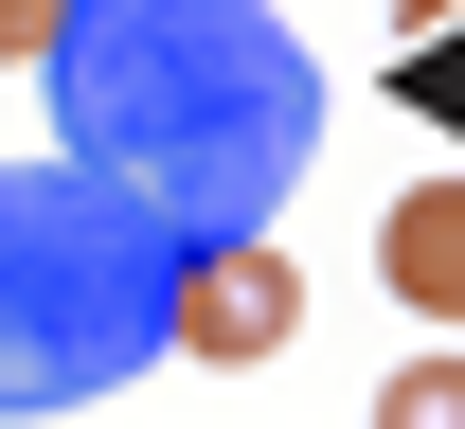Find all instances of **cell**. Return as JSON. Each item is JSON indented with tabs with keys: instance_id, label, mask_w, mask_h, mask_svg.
I'll list each match as a JSON object with an SVG mask.
<instances>
[{
	"instance_id": "2",
	"label": "cell",
	"mask_w": 465,
	"mask_h": 429,
	"mask_svg": "<svg viewBox=\"0 0 465 429\" xmlns=\"http://www.w3.org/2000/svg\"><path fill=\"white\" fill-rule=\"evenodd\" d=\"M179 268L197 250L90 161H0V412H90L179 358Z\"/></svg>"
},
{
	"instance_id": "5",
	"label": "cell",
	"mask_w": 465,
	"mask_h": 429,
	"mask_svg": "<svg viewBox=\"0 0 465 429\" xmlns=\"http://www.w3.org/2000/svg\"><path fill=\"white\" fill-rule=\"evenodd\" d=\"M376 429H465V340L411 358V375H376Z\"/></svg>"
},
{
	"instance_id": "1",
	"label": "cell",
	"mask_w": 465,
	"mask_h": 429,
	"mask_svg": "<svg viewBox=\"0 0 465 429\" xmlns=\"http://www.w3.org/2000/svg\"><path fill=\"white\" fill-rule=\"evenodd\" d=\"M36 90H54V161L143 197L179 250H251L322 143V72L269 0H72Z\"/></svg>"
},
{
	"instance_id": "3",
	"label": "cell",
	"mask_w": 465,
	"mask_h": 429,
	"mask_svg": "<svg viewBox=\"0 0 465 429\" xmlns=\"http://www.w3.org/2000/svg\"><path fill=\"white\" fill-rule=\"evenodd\" d=\"M304 340V268L269 233L251 250H197V268H179V358H215V375H251V358H287Z\"/></svg>"
},
{
	"instance_id": "6",
	"label": "cell",
	"mask_w": 465,
	"mask_h": 429,
	"mask_svg": "<svg viewBox=\"0 0 465 429\" xmlns=\"http://www.w3.org/2000/svg\"><path fill=\"white\" fill-rule=\"evenodd\" d=\"M54 18L72 0H0V54H54Z\"/></svg>"
},
{
	"instance_id": "4",
	"label": "cell",
	"mask_w": 465,
	"mask_h": 429,
	"mask_svg": "<svg viewBox=\"0 0 465 429\" xmlns=\"http://www.w3.org/2000/svg\"><path fill=\"white\" fill-rule=\"evenodd\" d=\"M376 268H394L411 322H448V340H465V180H411L394 215H376Z\"/></svg>"
}]
</instances>
